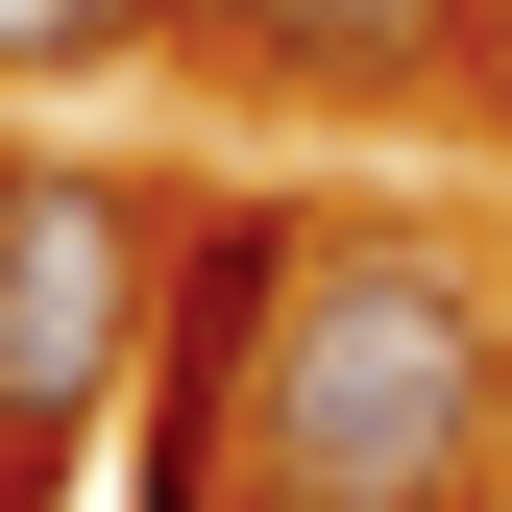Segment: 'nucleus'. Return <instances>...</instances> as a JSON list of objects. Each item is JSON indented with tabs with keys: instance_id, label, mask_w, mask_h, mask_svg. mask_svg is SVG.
Listing matches in <instances>:
<instances>
[{
	"instance_id": "2",
	"label": "nucleus",
	"mask_w": 512,
	"mask_h": 512,
	"mask_svg": "<svg viewBox=\"0 0 512 512\" xmlns=\"http://www.w3.org/2000/svg\"><path fill=\"white\" fill-rule=\"evenodd\" d=\"M122 317H147V196L0 171V512L74 488V439H98V391H122Z\"/></svg>"
},
{
	"instance_id": "1",
	"label": "nucleus",
	"mask_w": 512,
	"mask_h": 512,
	"mask_svg": "<svg viewBox=\"0 0 512 512\" xmlns=\"http://www.w3.org/2000/svg\"><path fill=\"white\" fill-rule=\"evenodd\" d=\"M488 342H512V293L464 244H391V220L269 244L220 439L269 464V512H464L488 488Z\"/></svg>"
},
{
	"instance_id": "3",
	"label": "nucleus",
	"mask_w": 512,
	"mask_h": 512,
	"mask_svg": "<svg viewBox=\"0 0 512 512\" xmlns=\"http://www.w3.org/2000/svg\"><path fill=\"white\" fill-rule=\"evenodd\" d=\"M269 74H439L464 49V0H220Z\"/></svg>"
},
{
	"instance_id": "5",
	"label": "nucleus",
	"mask_w": 512,
	"mask_h": 512,
	"mask_svg": "<svg viewBox=\"0 0 512 512\" xmlns=\"http://www.w3.org/2000/svg\"><path fill=\"white\" fill-rule=\"evenodd\" d=\"M488 488H512V342H488Z\"/></svg>"
},
{
	"instance_id": "4",
	"label": "nucleus",
	"mask_w": 512,
	"mask_h": 512,
	"mask_svg": "<svg viewBox=\"0 0 512 512\" xmlns=\"http://www.w3.org/2000/svg\"><path fill=\"white\" fill-rule=\"evenodd\" d=\"M122 25H147V0H0V74H98Z\"/></svg>"
}]
</instances>
